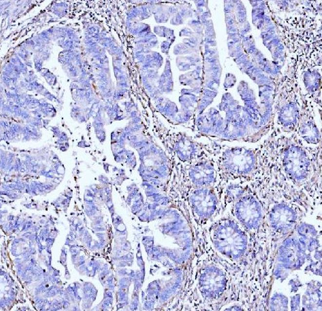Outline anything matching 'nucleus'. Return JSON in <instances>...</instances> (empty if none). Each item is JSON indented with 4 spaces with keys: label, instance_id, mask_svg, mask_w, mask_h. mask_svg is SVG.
Segmentation results:
<instances>
[{
    "label": "nucleus",
    "instance_id": "nucleus-7",
    "mask_svg": "<svg viewBox=\"0 0 322 311\" xmlns=\"http://www.w3.org/2000/svg\"><path fill=\"white\" fill-rule=\"evenodd\" d=\"M198 285L203 296L208 298L216 297L223 292L225 288L224 274L217 268H207L200 274Z\"/></svg>",
    "mask_w": 322,
    "mask_h": 311
},
{
    "label": "nucleus",
    "instance_id": "nucleus-9",
    "mask_svg": "<svg viewBox=\"0 0 322 311\" xmlns=\"http://www.w3.org/2000/svg\"><path fill=\"white\" fill-rule=\"evenodd\" d=\"M298 247V243L293 239L287 241L285 245L284 249L286 250V252L284 254L286 257V261L291 265H297L298 259L300 257Z\"/></svg>",
    "mask_w": 322,
    "mask_h": 311
},
{
    "label": "nucleus",
    "instance_id": "nucleus-10",
    "mask_svg": "<svg viewBox=\"0 0 322 311\" xmlns=\"http://www.w3.org/2000/svg\"><path fill=\"white\" fill-rule=\"evenodd\" d=\"M225 191L227 197L235 201L245 193L246 189L241 184L231 183L227 185Z\"/></svg>",
    "mask_w": 322,
    "mask_h": 311
},
{
    "label": "nucleus",
    "instance_id": "nucleus-4",
    "mask_svg": "<svg viewBox=\"0 0 322 311\" xmlns=\"http://www.w3.org/2000/svg\"><path fill=\"white\" fill-rule=\"evenodd\" d=\"M223 167L233 177L244 176L248 174L255 165V157L249 150L234 148L226 151L222 156Z\"/></svg>",
    "mask_w": 322,
    "mask_h": 311
},
{
    "label": "nucleus",
    "instance_id": "nucleus-3",
    "mask_svg": "<svg viewBox=\"0 0 322 311\" xmlns=\"http://www.w3.org/2000/svg\"><path fill=\"white\" fill-rule=\"evenodd\" d=\"M216 180V171L211 162L200 159L189 164L182 188L185 195L194 189L215 186Z\"/></svg>",
    "mask_w": 322,
    "mask_h": 311
},
{
    "label": "nucleus",
    "instance_id": "nucleus-8",
    "mask_svg": "<svg viewBox=\"0 0 322 311\" xmlns=\"http://www.w3.org/2000/svg\"><path fill=\"white\" fill-rule=\"evenodd\" d=\"M295 220L294 211L284 204L275 206L269 215L271 226L274 229L281 232L290 230L293 226Z\"/></svg>",
    "mask_w": 322,
    "mask_h": 311
},
{
    "label": "nucleus",
    "instance_id": "nucleus-5",
    "mask_svg": "<svg viewBox=\"0 0 322 311\" xmlns=\"http://www.w3.org/2000/svg\"><path fill=\"white\" fill-rule=\"evenodd\" d=\"M235 202L234 214L240 223L249 230L257 228L262 220V212L256 199L246 192Z\"/></svg>",
    "mask_w": 322,
    "mask_h": 311
},
{
    "label": "nucleus",
    "instance_id": "nucleus-2",
    "mask_svg": "<svg viewBox=\"0 0 322 311\" xmlns=\"http://www.w3.org/2000/svg\"><path fill=\"white\" fill-rule=\"evenodd\" d=\"M217 189L215 186L202 187L185 194L192 215L198 221H207L215 213L218 204Z\"/></svg>",
    "mask_w": 322,
    "mask_h": 311
},
{
    "label": "nucleus",
    "instance_id": "nucleus-6",
    "mask_svg": "<svg viewBox=\"0 0 322 311\" xmlns=\"http://www.w3.org/2000/svg\"><path fill=\"white\" fill-rule=\"evenodd\" d=\"M284 165L287 173L297 182L305 179L309 171V162L307 156L297 146H292L285 151Z\"/></svg>",
    "mask_w": 322,
    "mask_h": 311
},
{
    "label": "nucleus",
    "instance_id": "nucleus-1",
    "mask_svg": "<svg viewBox=\"0 0 322 311\" xmlns=\"http://www.w3.org/2000/svg\"><path fill=\"white\" fill-rule=\"evenodd\" d=\"M211 239L217 250L227 256L237 258L244 253L247 244L245 232L237 223L224 220L213 224L209 230Z\"/></svg>",
    "mask_w": 322,
    "mask_h": 311
}]
</instances>
